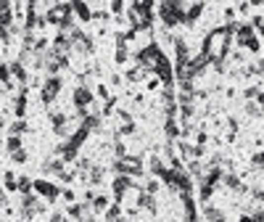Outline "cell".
Segmentation results:
<instances>
[{
  "mask_svg": "<svg viewBox=\"0 0 264 222\" xmlns=\"http://www.w3.org/2000/svg\"><path fill=\"white\" fill-rule=\"evenodd\" d=\"M35 188H37V193H40V196H45V198H56V196H58V188L53 185V182L37 180V182H35Z\"/></svg>",
  "mask_w": 264,
  "mask_h": 222,
  "instance_id": "obj_1",
  "label": "cell"
},
{
  "mask_svg": "<svg viewBox=\"0 0 264 222\" xmlns=\"http://www.w3.org/2000/svg\"><path fill=\"white\" fill-rule=\"evenodd\" d=\"M58 88H61V82H58L56 77H50V80H48V85H45V88H43V101H45V103H50V101H53V98H56V93H58Z\"/></svg>",
  "mask_w": 264,
  "mask_h": 222,
  "instance_id": "obj_2",
  "label": "cell"
},
{
  "mask_svg": "<svg viewBox=\"0 0 264 222\" xmlns=\"http://www.w3.org/2000/svg\"><path fill=\"white\" fill-rule=\"evenodd\" d=\"M11 74H16V80H21V82L27 80V72H24V66H21V61H13L11 64Z\"/></svg>",
  "mask_w": 264,
  "mask_h": 222,
  "instance_id": "obj_3",
  "label": "cell"
},
{
  "mask_svg": "<svg viewBox=\"0 0 264 222\" xmlns=\"http://www.w3.org/2000/svg\"><path fill=\"white\" fill-rule=\"evenodd\" d=\"M5 148H8L11 154H13V151H19V148H21V140H19L16 135H11V137H8V145H5Z\"/></svg>",
  "mask_w": 264,
  "mask_h": 222,
  "instance_id": "obj_4",
  "label": "cell"
},
{
  "mask_svg": "<svg viewBox=\"0 0 264 222\" xmlns=\"http://www.w3.org/2000/svg\"><path fill=\"white\" fill-rule=\"evenodd\" d=\"M8 80H11V66H0V82L8 85Z\"/></svg>",
  "mask_w": 264,
  "mask_h": 222,
  "instance_id": "obj_5",
  "label": "cell"
},
{
  "mask_svg": "<svg viewBox=\"0 0 264 222\" xmlns=\"http://www.w3.org/2000/svg\"><path fill=\"white\" fill-rule=\"evenodd\" d=\"M24 130H27V125H24V122H13V125H11V133H13V135L24 133Z\"/></svg>",
  "mask_w": 264,
  "mask_h": 222,
  "instance_id": "obj_6",
  "label": "cell"
},
{
  "mask_svg": "<svg viewBox=\"0 0 264 222\" xmlns=\"http://www.w3.org/2000/svg\"><path fill=\"white\" fill-rule=\"evenodd\" d=\"M24 109H27V98L19 95V101H16V114H24Z\"/></svg>",
  "mask_w": 264,
  "mask_h": 222,
  "instance_id": "obj_7",
  "label": "cell"
},
{
  "mask_svg": "<svg viewBox=\"0 0 264 222\" xmlns=\"http://www.w3.org/2000/svg\"><path fill=\"white\" fill-rule=\"evenodd\" d=\"M13 162H19V164H21V162H27V151H21V148H19V151H13Z\"/></svg>",
  "mask_w": 264,
  "mask_h": 222,
  "instance_id": "obj_8",
  "label": "cell"
},
{
  "mask_svg": "<svg viewBox=\"0 0 264 222\" xmlns=\"http://www.w3.org/2000/svg\"><path fill=\"white\" fill-rule=\"evenodd\" d=\"M19 188L24 190V193H29V188H32V182H29L27 178H21V180H19Z\"/></svg>",
  "mask_w": 264,
  "mask_h": 222,
  "instance_id": "obj_9",
  "label": "cell"
},
{
  "mask_svg": "<svg viewBox=\"0 0 264 222\" xmlns=\"http://www.w3.org/2000/svg\"><path fill=\"white\" fill-rule=\"evenodd\" d=\"M3 198H5V190H3V188H0V204H3Z\"/></svg>",
  "mask_w": 264,
  "mask_h": 222,
  "instance_id": "obj_10",
  "label": "cell"
},
{
  "mask_svg": "<svg viewBox=\"0 0 264 222\" xmlns=\"http://www.w3.org/2000/svg\"><path fill=\"white\" fill-rule=\"evenodd\" d=\"M3 125H5V122H3V117H0V127H3Z\"/></svg>",
  "mask_w": 264,
  "mask_h": 222,
  "instance_id": "obj_11",
  "label": "cell"
}]
</instances>
